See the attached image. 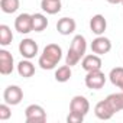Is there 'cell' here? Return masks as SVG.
<instances>
[{
    "mask_svg": "<svg viewBox=\"0 0 123 123\" xmlns=\"http://www.w3.org/2000/svg\"><path fill=\"white\" fill-rule=\"evenodd\" d=\"M62 58V48L58 43H48L39 55L38 65L42 70H54Z\"/></svg>",
    "mask_w": 123,
    "mask_h": 123,
    "instance_id": "6da1fadb",
    "label": "cell"
},
{
    "mask_svg": "<svg viewBox=\"0 0 123 123\" xmlns=\"http://www.w3.org/2000/svg\"><path fill=\"white\" fill-rule=\"evenodd\" d=\"M87 51V41L83 35H75L71 41V45L68 48L67 56H65V64L70 67L77 65L80 61L84 58Z\"/></svg>",
    "mask_w": 123,
    "mask_h": 123,
    "instance_id": "7a4b0ae2",
    "label": "cell"
},
{
    "mask_svg": "<svg viewBox=\"0 0 123 123\" xmlns=\"http://www.w3.org/2000/svg\"><path fill=\"white\" fill-rule=\"evenodd\" d=\"M25 120L26 123H45L46 111L39 104H29L25 109Z\"/></svg>",
    "mask_w": 123,
    "mask_h": 123,
    "instance_id": "3957f363",
    "label": "cell"
},
{
    "mask_svg": "<svg viewBox=\"0 0 123 123\" xmlns=\"http://www.w3.org/2000/svg\"><path fill=\"white\" fill-rule=\"evenodd\" d=\"M86 87L91 88V90H100L104 87L106 84V75L101 70H96V71H88L86 78H84Z\"/></svg>",
    "mask_w": 123,
    "mask_h": 123,
    "instance_id": "277c9868",
    "label": "cell"
},
{
    "mask_svg": "<svg viewBox=\"0 0 123 123\" xmlns=\"http://www.w3.org/2000/svg\"><path fill=\"white\" fill-rule=\"evenodd\" d=\"M3 100L5 103L10 104V106H18L22 100H23V91L19 86H7L3 91Z\"/></svg>",
    "mask_w": 123,
    "mask_h": 123,
    "instance_id": "5b68a950",
    "label": "cell"
},
{
    "mask_svg": "<svg viewBox=\"0 0 123 123\" xmlns=\"http://www.w3.org/2000/svg\"><path fill=\"white\" fill-rule=\"evenodd\" d=\"M19 52H20V55H22L23 58L32 59V58H35V56L39 54V46H38V43H36L33 39L25 38V39H22L20 43H19Z\"/></svg>",
    "mask_w": 123,
    "mask_h": 123,
    "instance_id": "8992f818",
    "label": "cell"
},
{
    "mask_svg": "<svg viewBox=\"0 0 123 123\" xmlns=\"http://www.w3.org/2000/svg\"><path fill=\"white\" fill-rule=\"evenodd\" d=\"M15 29L22 33V35H28L31 32H33V20H32V15L29 13H20L16 19H15Z\"/></svg>",
    "mask_w": 123,
    "mask_h": 123,
    "instance_id": "52a82bcc",
    "label": "cell"
},
{
    "mask_svg": "<svg viewBox=\"0 0 123 123\" xmlns=\"http://www.w3.org/2000/svg\"><path fill=\"white\" fill-rule=\"evenodd\" d=\"M15 70V59L13 55L7 49H0V74L9 75Z\"/></svg>",
    "mask_w": 123,
    "mask_h": 123,
    "instance_id": "ba28073f",
    "label": "cell"
},
{
    "mask_svg": "<svg viewBox=\"0 0 123 123\" xmlns=\"http://www.w3.org/2000/svg\"><path fill=\"white\" fill-rule=\"evenodd\" d=\"M90 48H91V52H94V54H97V55H106V54H109L110 49H111V41H110L109 38L100 35V36H96V38L93 39Z\"/></svg>",
    "mask_w": 123,
    "mask_h": 123,
    "instance_id": "9c48e42d",
    "label": "cell"
},
{
    "mask_svg": "<svg viewBox=\"0 0 123 123\" xmlns=\"http://www.w3.org/2000/svg\"><path fill=\"white\" fill-rule=\"evenodd\" d=\"M101 58L97 54H90V55H84V58L81 59V67L84 71H96V70H101Z\"/></svg>",
    "mask_w": 123,
    "mask_h": 123,
    "instance_id": "30bf717a",
    "label": "cell"
},
{
    "mask_svg": "<svg viewBox=\"0 0 123 123\" xmlns=\"http://www.w3.org/2000/svg\"><path fill=\"white\" fill-rule=\"evenodd\" d=\"M70 111H77L86 116L90 111V101L84 96H74L70 101Z\"/></svg>",
    "mask_w": 123,
    "mask_h": 123,
    "instance_id": "8fae6325",
    "label": "cell"
},
{
    "mask_svg": "<svg viewBox=\"0 0 123 123\" xmlns=\"http://www.w3.org/2000/svg\"><path fill=\"white\" fill-rule=\"evenodd\" d=\"M106 29H107V20H106V18L103 15L98 13V15L91 16V19H90V31L96 36L103 35L106 32Z\"/></svg>",
    "mask_w": 123,
    "mask_h": 123,
    "instance_id": "7c38bea8",
    "label": "cell"
},
{
    "mask_svg": "<svg viewBox=\"0 0 123 123\" xmlns=\"http://www.w3.org/2000/svg\"><path fill=\"white\" fill-rule=\"evenodd\" d=\"M75 28H77V23H75V20L73 18H67L65 16V18H61L56 22V31H58V33L64 35V36L74 33Z\"/></svg>",
    "mask_w": 123,
    "mask_h": 123,
    "instance_id": "4fadbf2b",
    "label": "cell"
},
{
    "mask_svg": "<svg viewBox=\"0 0 123 123\" xmlns=\"http://www.w3.org/2000/svg\"><path fill=\"white\" fill-rule=\"evenodd\" d=\"M94 114H96V117L100 119V120H110L116 113L110 109V106L107 104L106 100H101V101H98V103L96 104V107H94Z\"/></svg>",
    "mask_w": 123,
    "mask_h": 123,
    "instance_id": "5bb4252c",
    "label": "cell"
},
{
    "mask_svg": "<svg viewBox=\"0 0 123 123\" xmlns=\"http://www.w3.org/2000/svg\"><path fill=\"white\" fill-rule=\"evenodd\" d=\"M104 100L107 101V104L110 106V109H111L114 113L123 110V91H122V90H120L119 93H111V94H109Z\"/></svg>",
    "mask_w": 123,
    "mask_h": 123,
    "instance_id": "9a60e30c",
    "label": "cell"
},
{
    "mask_svg": "<svg viewBox=\"0 0 123 123\" xmlns=\"http://www.w3.org/2000/svg\"><path fill=\"white\" fill-rule=\"evenodd\" d=\"M16 70H18V74L23 78H31L35 74V65L31 62V59H26V58H23L18 64Z\"/></svg>",
    "mask_w": 123,
    "mask_h": 123,
    "instance_id": "2e32d148",
    "label": "cell"
},
{
    "mask_svg": "<svg viewBox=\"0 0 123 123\" xmlns=\"http://www.w3.org/2000/svg\"><path fill=\"white\" fill-rule=\"evenodd\" d=\"M61 0H41V9L48 15H56L61 12Z\"/></svg>",
    "mask_w": 123,
    "mask_h": 123,
    "instance_id": "e0dca14e",
    "label": "cell"
},
{
    "mask_svg": "<svg viewBox=\"0 0 123 123\" xmlns=\"http://www.w3.org/2000/svg\"><path fill=\"white\" fill-rule=\"evenodd\" d=\"M109 80L114 87H117L123 91V67L111 68L109 73Z\"/></svg>",
    "mask_w": 123,
    "mask_h": 123,
    "instance_id": "ac0fdd59",
    "label": "cell"
},
{
    "mask_svg": "<svg viewBox=\"0 0 123 123\" xmlns=\"http://www.w3.org/2000/svg\"><path fill=\"white\" fill-rule=\"evenodd\" d=\"M71 75H73L71 67L65 64V65H61V67H58L55 70V75L54 77H55V80L58 83H67V81H70Z\"/></svg>",
    "mask_w": 123,
    "mask_h": 123,
    "instance_id": "d6986e66",
    "label": "cell"
},
{
    "mask_svg": "<svg viewBox=\"0 0 123 123\" xmlns=\"http://www.w3.org/2000/svg\"><path fill=\"white\" fill-rule=\"evenodd\" d=\"M20 6V0H0V9L6 15H12L18 12Z\"/></svg>",
    "mask_w": 123,
    "mask_h": 123,
    "instance_id": "ffe728a7",
    "label": "cell"
},
{
    "mask_svg": "<svg viewBox=\"0 0 123 123\" xmlns=\"http://www.w3.org/2000/svg\"><path fill=\"white\" fill-rule=\"evenodd\" d=\"M32 20H33V32H42L48 28V19L42 13H33Z\"/></svg>",
    "mask_w": 123,
    "mask_h": 123,
    "instance_id": "44dd1931",
    "label": "cell"
},
{
    "mask_svg": "<svg viewBox=\"0 0 123 123\" xmlns=\"http://www.w3.org/2000/svg\"><path fill=\"white\" fill-rule=\"evenodd\" d=\"M12 41H13L12 29L7 25H0V45L7 46V45L12 43Z\"/></svg>",
    "mask_w": 123,
    "mask_h": 123,
    "instance_id": "7402d4cb",
    "label": "cell"
},
{
    "mask_svg": "<svg viewBox=\"0 0 123 123\" xmlns=\"http://www.w3.org/2000/svg\"><path fill=\"white\" fill-rule=\"evenodd\" d=\"M12 117V109H10V104L7 103H3L0 104V120H9Z\"/></svg>",
    "mask_w": 123,
    "mask_h": 123,
    "instance_id": "603a6c76",
    "label": "cell"
},
{
    "mask_svg": "<svg viewBox=\"0 0 123 123\" xmlns=\"http://www.w3.org/2000/svg\"><path fill=\"white\" fill-rule=\"evenodd\" d=\"M84 114L81 113H77V111H70L68 116H67V123H83L84 120Z\"/></svg>",
    "mask_w": 123,
    "mask_h": 123,
    "instance_id": "cb8c5ba5",
    "label": "cell"
},
{
    "mask_svg": "<svg viewBox=\"0 0 123 123\" xmlns=\"http://www.w3.org/2000/svg\"><path fill=\"white\" fill-rule=\"evenodd\" d=\"M122 2L123 0H107V3L110 5H122Z\"/></svg>",
    "mask_w": 123,
    "mask_h": 123,
    "instance_id": "d4e9b609",
    "label": "cell"
},
{
    "mask_svg": "<svg viewBox=\"0 0 123 123\" xmlns=\"http://www.w3.org/2000/svg\"><path fill=\"white\" fill-rule=\"evenodd\" d=\"M122 5H123V2H122Z\"/></svg>",
    "mask_w": 123,
    "mask_h": 123,
    "instance_id": "484cf974",
    "label": "cell"
}]
</instances>
